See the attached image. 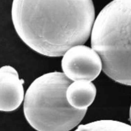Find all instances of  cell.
Returning <instances> with one entry per match:
<instances>
[{"instance_id":"obj_3","label":"cell","mask_w":131,"mask_h":131,"mask_svg":"<svg viewBox=\"0 0 131 131\" xmlns=\"http://www.w3.org/2000/svg\"><path fill=\"white\" fill-rule=\"evenodd\" d=\"M63 73L53 72L36 78L28 88L23 110L29 124L39 131H68L80 123L87 109L68 101L66 91L72 82Z\"/></svg>"},{"instance_id":"obj_1","label":"cell","mask_w":131,"mask_h":131,"mask_svg":"<svg viewBox=\"0 0 131 131\" xmlns=\"http://www.w3.org/2000/svg\"><path fill=\"white\" fill-rule=\"evenodd\" d=\"M15 30L32 50L60 57L88 40L95 21L92 0H13Z\"/></svg>"},{"instance_id":"obj_6","label":"cell","mask_w":131,"mask_h":131,"mask_svg":"<svg viewBox=\"0 0 131 131\" xmlns=\"http://www.w3.org/2000/svg\"><path fill=\"white\" fill-rule=\"evenodd\" d=\"M96 95V88L89 80L72 81L66 91V97L70 104L78 110L87 109L93 102Z\"/></svg>"},{"instance_id":"obj_4","label":"cell","mask_w":131,"mask_h":131,"mask_svg":"<svg viewBox=\"0 0 131 131\" xmlns=\"http://www.w3.org/2000/svg\"><path fill=\"white\" fill-rule=\"evenodd\" d=\"M61 68L72 81H93L102 70V62L98 53L92 48L83 45H75L62 56Z\"/></svg>"},{"instance_id":"obj_2","label":"cell","mask_w":131,"mask_h":131,"mask_svg":"<svg viewBox=\"0 0 131 131\" xmlns=\"http://www.w3.org/2000/svg\"><path fill=\"white\" fill-rule=\"evenodd\" d=\"M91 42L101 57L103 72L115 81L131 86V0H113L101 10Z\"/></svg>"},{"instance_id":"obj_8","label":"cell","mask_w":131,"mask_h":131,"mask_svg":"<svg viewBox=\"0 0 131 131\" xmlns=\"http://www.w3.org/2000/svg\"><path fill=\"white\" fill-rule=\"evenodd\" d=\"M129 121L131 123V104H130V108H129Z\"/></svg>"},{"instance_id":"obj_7","label":"cell","mask_w":131,"mask_h":131,"mask_svg":"<svg viewBox=\"0 0 131 131\" xmlns=\"http://www.w3.org/2000/svg\"><path fill=\"white\" fill-rule=\"evenodd\" d=\"M75 130L131 131V125L115 120H101L86 124H80Z\"/></svg>"},{"instance_id":"obj_5","label":"cell","mask_w":131,"mask_h":131,"mask_svg":"<svg viewBox=\"0 0 131 131\" xmlns=\"http://www.w3.org/2000/svg\"><path fill=\"white\" fill-rule=\"evenodd\" d=\"M24 80L19 78L17 71L11 66L0 69V110L11 112L16 110L24 98Z\"/></svg>"}]
</instances>
